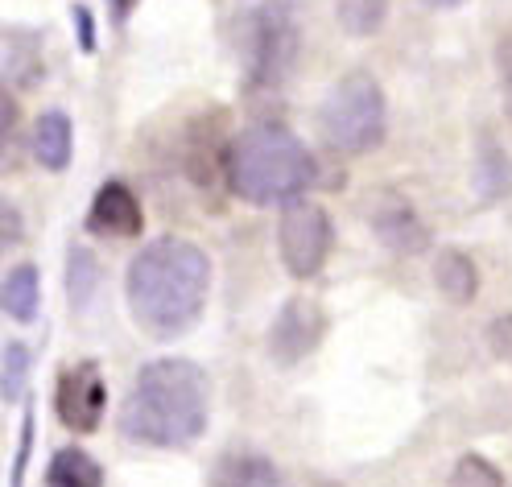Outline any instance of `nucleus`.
<instances>
[{"label":"nucleus","instance_id":"obj_1","mask_svg":"<svg viewBox=\"0 0 512 487\" xmlns=\"http://www.w3.org/2000/svg\"><path fill=\"white\" fill-rule=\"evenodd\" d=\"M211 289V265L207 256L178 236L149 240L124 277L128 310L137 327L153 339H182L199 322Z\"/></svg>","mask_w":512,"mask_h":487},{"label":"nucleus","instance_id":"obj_2","mask_svg":"<svg viewBox=\"0 0 512 487\" xmlns=\"http://www.w3.org/2000/svg\"><path fill=\"white\" fill-rule=\"evenodd\" d=\"M211 413V380L190 360H153L120 405V434L141 446L182 450L199 442Z\"/></svg>","mask_w":512,"mask_h":487},{"label":"nucleus","instance_id":"obj_3","mask_svg":"<svg viewBox=\"0 0 512 487\" xmlns=\"http://www.w3.org/2000/svg\"><path fill=\"white\" fill-rule=\"evenodd\" d=\"M232 194H240L252 207L294 203L314 182V157L285 124H252L223 153Z\"/></svg>","mask_w":512,"mask_h":487},{"label":"nucleus","instance_id":"obj_4","mask_svg":"<svg viewBox=\"0 0 512 487\" xmlns=\"http://www.w3.org/2000/svg\"><path fill=\"white\" fill-rule=\"evenodd\" d=\"M318 133L335 153H368L384 141V95L380 83L364 71L343 75L323 108H318Z\"/></svg>","mask_w":512,"mask_h":487},{"label":"nucleus","instance_id":"obj_5","mask_svg":"<svg viewBox=\"0 0 512 487\" xmlns=\"http://www.w3.org/2000/svg\"><path fill=\"white\" fill-rule=\"evenodd\" d=\"M252 38H248V79L252 87H281L298 58V21L290 0H265L252 13Z\"/></svg>","mask_w":512,"mask_h":487},{"label":"nucleus","instance_id":"obj_6","mask_svg":"<svg viewBox=\"0 0 512 487\" xmlns=\"http://www.w3.org/2000/svg\"><path fill=\"white\" fill-rule=\"evenodd\" d=\"M277 248H281V261L290 269V277L310 281L318 269L327 265V252H331V215L310 203V199H294L281 207L277 219Z\"/></svg>","mask_w":512,"mask_h":487},{"label":"nucleus","instance_id":"obj_7","mask_svg":"<svg viewBox=\"0 0 512 487\" xmlns=\"http://www.w3.org/2000/svg\"><path fill=\"white\" fill-rule=\"evenodd\" d=\"M104 405H108V384H104V372L91 360L62 372L58 393H54V409H58V421L67 430L91 434L104 421Z\"/></svg>","mask_w":512,"mask_h":487},{"label":"nucleus","instance_id":"obj_8","mask_svg":"<svg viewBox=\"0 0 512 487\" xmlns=\"http://www.w3.org/2000/svg\"><path fill=\"white\" fill-rule=\"evenodd\" d=\"M323 327H327V314L314 298H294L285 302L273 331H269V360L277 364H298L302 355H310L323 339Z\"/></svg>","mask_w":512,"mask_h":487},{"label":"nucleus","instance_id":"obj_9","mask_svg":"<svg viewBox=\"0 0 512 487\" xmlns=\"http://www.w3.org/2000/svg\"><path fill=\"white\" fill-rule=\"evenodd\" d=\"M87 227L95 236H112V240H128V236H141L145 215L137 194L128 190L124 182H104L95 190L91 211H87Z\"/></svg>","mask_w":512,"mask_h":487},{"label":"nucleus","instance_id":"obj_10","mask_svg":"<svg viewBox=\"0 0 512 487\" xmlns=\"http://www.w3.org/2000/svg\"><path fill=\"white\" fill-rule=\"evenodd\" d=\"M372 232L380 236L384 248H393L397 256H418L430 248V232L426 223L418 219V211H413L405 199H384L376 211H372Z\"/></svg>","mask_w":512,"mask_h":487},{"label":"nucleus","instance_id":"obj_11","mask_svg":"<svg viewBox=\"0 0 512 487\" xmlns=\"http://www.w3.org/2000/svg\"><path fill=\"white\" fill-rule=\"evenodd\" d=\"M211 487H290V479H285L269 459H261V454L236 450L215 467Z\"/></svg>","mask_w":512,"mask_h":487},{"label":"nucleus","instance_id":"obj_12","mask_svg":"<svg viewBox=\"0 0 512 487\" xmlns=\"http://www.w3.org/2000/svg\"><path fill=\"white\" fill-rule=\"evenodd\" d=\"M434 285H438V294L446 302L467 306L479 294V269L471 265V256H463L459 248H442L434 256Z\"/></svg>","mask_w":512,"mask_h":487},{"label":"nucleus","instance_id":"obj_13","mask_svg":"<svg viewBox=\"0 0 512 487\" xmlns=\"http://www.w3.org/2000/svg\"><path fill=\"white\" fill-rule=\"evenodd\" d=\"M71 149H75V133H71L67 112H46V116H38V124H34V157L42 161V166L54 170V174L67 170Z\"/></svg>","mask_w":512,"mask_h":487},{"label":"nucleus","instance_id":"obj_14","mask_svg":"<svg viewBox=\"0 0 512 487\" xmlns=\"http://www.w3.org/2000/svg\"><path fill=\"white\" fill-rule=\"evenodd\" d=\"M46 487H104V467L87 450L62 446L54 450V459L46 467Z\"/></svg>","mask_w":512,"mask_h":487},{"label":"nucleus","instance_id":"obj_15","mask_svg":"<svg viewBox=\"0 0 512 487\" xmlns=\"http://www.w3.org/2000/svg\"><path fill=\"white\" fill-rule=\"evenodd\" d=\"M475 186H479V199L496 203L512 190V161L508 153L492 141V137H479V157H475Z\"/></svg>","mask_w":512,"mask_h":487},{"label":"nucleus","instance_id":"obj_16","mask_svg":"<svg viewBox=\"0 0 512 487\" xmlns=\"http://www.w3.org/2000/svg\"><path fill=\"white\" fill-rule=\"evenodd\" d=\"M38 298H42V281L34 265H17L5 277V314L13 322H34L38 318Z\"/></svg>","mask_w":512,"mask_h":487},{"label":"nucleus","instance_id":"obj_17","mask_svg":"<svg viewBox=\"0 0 512 487\" xmlns=\"http://www.w3.org/2000/svg\"><path fill=\"white\" fill-rule=\"evenodd\" d=\"M335 17L351 38H372L389 21V0H335Z\"/></svg>","mask_w":512,"mask_h":487},{"label":"nucleus","instance_id":"obj_18","mask_svg":"<svg viewBox=\"0 0 512 487\" xmlns=\"http://www.w3.org/2000/svg\"><path fill=\"white\" fill-rule=\"evenodd\" d=\"M95 285H100V265H95V256L87 248H75L71 265H67V289H71V306L75 310H83L91 302Z\"/></svg>","mask_w":512,"mask_h":487},{"label":"nucleus","instance_id":"obj_19","mask_svg":"<svg viewBox=\"0 0 512 487\" xmlns=\"http://www.w3.org/2000/svg\"><path fill=\"white\" fill-rule=\"evenodd\" d=\"M25 380H29L25 343H5V364H0V388H5V401H21Z\"/></svg>","mask_w":512,"mask_h":487},{"label":"nucleus","instance_id":"obj_20","mask_svg":"<svg viewBox=\"0 0 512 487\" xmlns=\"http://www.w3.org/2000/svg\"><path fill=\"white\" fill-rule=\"evenodd\" d=\"M446 487H504V483H500V471L488 459H479V454H463Z\"/></svg>","mask_w":512,"mask_h":487},{"label":"nucleus","instance_id":"obj_21","mask_svg":"<svg viewBox=\"0 0 512 487\" xmlns=\"http://www.w3.org/2000/svg\"><path fill=\"white\" fill-rule=\"evenodd\" d=\"M488 347H492V355H500V360L512 364V314L492 318V327H488Z\"/></svg>","mask_w":512,"mask_h":487},{"label":"nucleus","instance_id":"obj_22","mask_svg":"<svg viewBox=\"0 0 512 487\" xmlns=\"http://www.w3.org/2000/svg\"><path fill=\"white\" fill-rule=\"evenodd\" d=\"M496 67H500V75H504V83L512 87V38H504V42L496 46Z\"/></svg>","mask_w":512,"mask_h":487},{"label":"nucleus","instance_id":"obj_23","mask_svg":"<svg viewBox=\"0 0 512 487\" xmlns=\"http://www.w3.org/2000/svg\"><path fill=\"white\" fill-rule=\"evenodd\" d=\"M75 21H79V38H83V50H95V38H91V13L79 5L75 9Z\"/></svg>","mask_w":512,"mask_h":487},{"label":"nucleus","instance_id":"obj_24","mask_svg":"<svg viewBox=\"0 0 512 487\" xmlns=\"http://www.w3.org/2000/svg\"><path fill=\"white\" fill-rule=\"evenodd\" d=\"M9 240H17V211L5 203V244H9Z\"/></svg>","mask_w":512,"mask_h":487},{"label":"nucleus","instance_id":"obj_25","mask_svg":"<svg viewBox=\"0 0 512 487\" xmlns=\"http://www.w3.org/2000/svg\"><path fill=\"white\" fill-rule=\"evenodd\" d=\"M133 5H137V0H112V17H116V21H128Z\"/></svg>","mask_w":512,"mask_h":487},{"label":"nucleus","instance_id":"obj_26","mask_svg":"<svg viewBox=\"0 0 512 487\" xmlns=\"http://www.w3.org/2000/svg\"><path fill=\"white\" fill-rule=\"evenodd\" d=\"M422 5H430V9H459V5H467V0H422Z\"/></svg>","mask_w":512,"mask_h":487},{"label":"nucleus","instance_id":"obj_27","mask_svg":"<svg viewBox=\"0 0 512 487\" xmlns=\"http://www.w3.org/2000/svg\"><path fill=\"white\" fill-rule=\"evenodd\" d=\"M504 112L512 116V87H508V95H504Z\"/></svg>","mask_w":512,"mask_h":487}]
</instances>
